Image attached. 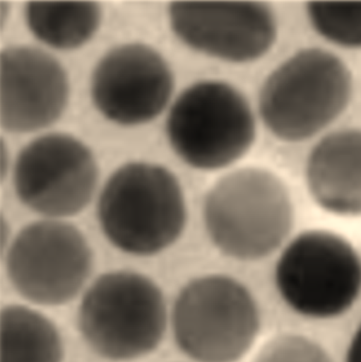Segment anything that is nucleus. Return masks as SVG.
<instances>
[{"instance_id": "nucleus-1", "label": "nucleus", "mask_w": 361, "mask_h": 362, "mask_svg": "<svg viewBox=\"0 0 361 362\" xmlns=\"http://www.w3.org/2000/svg\"><path fill=\"white\" fill-rule=\"evenodd\" d=\"M204 228L227 258L256 262L284 245L295 226L287 185L260 167L235 170L212 185L203 202Z\"/></svg>"}, {"instance_id": "nucleus-2", "label": "nucleus", "mask_w": 361, "mask_h": 362, "mask_svg": "<svg viewBox=\"0 0 361 362\" xmlns=\"http://www.w3.org/2000/svg\"><path fill=\"white\" fill-rule=\"evenodd\" d=\"M97 220L106 239L119 252L153 257L169 250L186 230V198L167 168L126 163L106 181L97 202Z\"/></svg>"}, {"instance_id": "nucleus-3", "label": "nucleus", "mask_w": 361, "mask_h": 362, "mask_svg": "<svg viewBox=\"0 0 361 362\" xmlns=\"http://www.w3.org/2000/svg\"><path fill=\"white\" fill-rule=\"evenodd\" d=\"M170 322L160 286L145 274L115 270L100 276L82 296L78 329L89 349L112 362H131L158 350Z\"/></svg>"}, {"instance_id": "nucleus-4", "label": "nucleus", "mask_w": 361, "mask_h": 362, "mask_svg": "<svg viewBox=\"0 0 361 362\" xmlns=\"http://www.w3.org/2000/svg\"><path fill=\"white\" fill-rule=\"evenodd\" d=\"M353 76L327 49H302L278 65L259 93V113L278 139L300 143L334 123L353 97Z\"/></svg>"}, {"instance_id": "nucleus-5", "label": "nucleus", "mask_w": 361, "mask_h": 362, "mask_svg": "<svg viewBox=\"0 0 361 362\" xmlns=\"http://www.w3.org/2000/svg\"><path fill=\"white\" fill-rule=\"evenodd\" d=\"M170 324L176 346L191 361L239 362L256 344L262 318L247 286L232 276L212 274L180 289Z\"/></svg>"}, {"instance_id": "nucleus-6", "label": "nucleus", "mask_w": 361, "mask_h": 362, "mask_svg": "<svg viewBox=\"0 0 361 362\" xmlns=\"http://www.w3.org/2000/svg\"><path fill=\"white\" fill-rule=\"evenodd\" d=\"M273 280L283 302L297 315L334 320L360 300L361 257L339 233L304 230L283 248Z\"/></svg>"}, {"instance_id": "nucleus-7", "label": "nucleus", "mask_w": 361, "mask_h": 362, "mask_svg": "<svg viewBox=\"0 0 361 362\" xmlns=\"http://www.w3.org/2000/svg\"><path fill=\"white\" fill-rule=\"evenodd\" d=\"M167 136L176 156L199 171L225 169L243 158L256 136L249 102L223 81H201L184 89L167 119Z\"/></svg>"}, {"instance_id": "nucleus-8", "label": "nucleus", "mask_w": 361, "mask_h": 362, "mask_svg": "<svg viewBox=\"0 0 361 362\" xmlns=\"http://www.w3.org/2000/svg\"><path fill=\"white\" fill-rule=\"evenodd\" d=\"M4 262L15 291L30 304L45 307L75 300L95 266L83 233L73 224L54 219L23 228L11 242Z\"/></svg>"}, {"instance_id": "nucleus-9", "label": "nucleus", "mask_w": 361, "mask_h": 362, "mask_svg": "<svg viewBox=\"0 0 361 362\" xmlns=\"http://www.w3.org/2000/svg\"><path fill=\"white\" fill-rule=\"evenodd\" d=\"M13 182L17 197L28 209L61 220L89 206L97 191L99 168L79 139L51 133L23 148L15 163Z\"/></svg>"}, {"instance_id": "nucleus-10", "label": "nucleus", "mask_w": 361, "mask_h": 362, "mask_svg": "<svg viewBox=\"0 0 361 362\" xmlns=\"http://www.w3.org/2000/svg\"><path fill=\"white\" fill-rule=\"evenodd\" d=\"M169 18L174 34L184 45L226 62L259 60L278 38L275 13L262 2H173Z\"/></svg>"}, {"instance_id": "nucleus-11", "label": "nucleus", "mask_w": 361, "mask_h": 362, "mask_svg": "<svg viewBox=\"0 0 361 362\" xmlns=\"http://www.w3.org/2000/svg\"><path fill=\"white\" fill-rule=\"evenodd\" d=\"M173 90L174 76L167 61L141 43L108 52L91 78V95L97 110L123 126L153 121L166 109Z\"/></svg>"}, {"instance_id": "nucleus-12", "label": "nucleus", "mask_w": 361, "mask_h": 362, "mask_svg": "<svg viewBox=\"0 0 361 362\" xmlns=\"http://www.w3.org/2000/svg\"><path fill=\"white\" fill-rule=\"evenodd\" d=\"M69 86L62 65L51 54L28 47L1 54V125L13 133L32 132L58 121Z\"/></svg>"}, {"instance_id": "nucleus-13", "label": "nucleus", "mask_w": 361, "mask_h": 362, "mask_svg": "<svg viewBox=\"0 0 361 362\" xmlns=\"http://www.w3.org/2000/svg\"><path fill=\"white\" fill-rule=\"evenodd\" d=\"M307 189L326 213L361 217V129L345 128L324 136L306 161Z\"/></svg>"}, {"instance_id": "nucleus-14", "label": "nucleus", "mask_w": 361, "mask_h": 362, "mask_svg": "<svg viewBox=\"0 0 361 362\" xmlns=\"http://www.w3.org/2000/svg\"><path fill=\"white\" fill-rule=\"evenodd\" d=\"M64 344L53 320L12 304L1 310V362H63Z\"/></svg>"}, {"instance_id": "nucleus-15", "label": "nucleus", "mask_w": 361, "mask_h": 362, "mask_svg": "<svg viewBox=\"0 0 361 362\" xmlns=\"http://www.w3.org/2000/svg\"><path fill=\"white\" fill-rule=\"evenodd\" d=\"M30 32L57 49H75L88 42L101 25L102 11L95 2L32 1L25 8Z\"/></svg>"}, {"instance_id": "nucleus-16", "label": "nucleus", "mask_w": 361, "mask_h": 362, "mask_svg": "<svg viewBox=\"0 0 361 362\" xmlns=\"http://www.w3.org/2000/svg\"><path fill=\"white\" fill-rule=\"evenodd\" d=\"M307 16L313 30L336 47L361 49V2H309Z\"/></svg>"}, {"instance_id": "nucleus-17", "label": "nucleus", "mask_w": 361, "mask_h": 362, "mask_svg": "<svg viewBox=\"0 0 361 362\" xmlns=\"http://www.w3.org/2000/svg\"><path fill=\"white\" fill-rule=\"evenodd\" d=\"M252 362H334L329 353L311 338L284 333L271 338Z\"/></svg>"}, {"instance_id": "nucleus-18", "label": "nucleus", "mask_w": 361, "mask_h": 362, "mask_svg": "<svg viewBox=\"0 0 361 362\" xmlns=\"http://www.w3.org/2000/svg\"><path fill=\"white\" fill-rule=\"evenodd\" d=\"M345 362H361V324L352 335L348 344Z\"/></svg>"}]
</instances>
